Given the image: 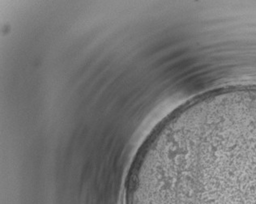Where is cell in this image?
<instances>
[{
	"instance_id": "cell-1",
	"label": "cell",
	"mask_w": 256,
	"mask_h": 204,
	"mask_svg": "<svg viewBox=\"0 0 256 204\" xmlns=\"http://www.w3.org/2000/svg\"><path fill=\"white\" fill-rule=\"evenodd\" d=\"M126 204H256V126L197 111L150 137L130 172Z\"/></svg>"
}]
</instances>
